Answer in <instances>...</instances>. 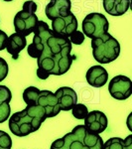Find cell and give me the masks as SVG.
I'll use <instances>...</instances> for the list:
<instances>
[{"mask_svg": "<svg viewBox=\"0 0 132 149\" xmlns=\"http://www.w3.org/2000/svg\"><path fill=\"white\" fill-rule=\"evenodd\" d=\"M33 42L27 48L29 56L37 59L38 71L48 79L51 74L62 76L71 69L76 59L71 54L69 38L56 34L45 21H38L33 31Z\"/></svg>", "mask_w": 132, "mask_h": 149, "instance_id": "6da1fadb", "label": "cell"}, {"mask_svg": "<svg viewBox=\"0 0 132 149\" xmlns=\"http://www.w3.org/2000/svg\"><path fill=\"white\" fill-rule=\"evenodd\" d=\"M47 119L44 109L37 104L27 105L9 118V129L14 135L24 137L37 131Z\"/></svg>", "mask_w": 132, "mask_h": 149, "instance_id": "7a4b0ae2", "label": "cell"}, {"mask_svg": "<svg viewBox=\"0 0 132 149\" xmlns=\"http://www.w3.org/2000/svg\"><path fill=\"white\" fill-rule=\"evenodd\" d=\"M104 140L99 134L90 133L85 125H76L71 132L52 143L50 149H102Z\"/></svg>", "mask_w": 132, "mask_h": 149, "instance_id": "3957f363", "label": "cell"}, {"mask_svg": "<svg viewBox=\"0 0 132 149\" xmlns=\"http://www.w3.org/2000/svg\"><path fill=\"white\" fill-rule=\"evenodd\" d=\"M92 56L99 64H109L120 54V44L108 32L99 38L92 40Z\"/></svg>", "mask_w": 132, "mask_h": 149, "instance_id": "277c9868", "label": "cell"}, {"mask_svg": "<svg viewBox=\"0 0 132 149\" xmlns=\"http://www.w3.org/2000/svg\"><path fill=\"white\" fill-rule=\"evenodd\" d=\"M37 9V4L32 0H27L24 2L22 10L17 12V14L14 17L15 32L20 33L25 37L32 34L39 21L38 16L36 15Z\"/></svg>", "mask_w": 132, "mask_h": 149, "instance_id": "5b68a950", "label": "cell"}, {"mask_svg": "<svg viewBox=\"0 0 132 149\" xmlns=\"http://www.w3.org/2000/svg\"><path fill=\"white\" fill-rule=\"evenodd\" d=\"M81 32L90 39H97L108 32L109 23L106 17L101 13H90L83 20Z\"/></svg>", "mask_w": 132, "mask_h": 149, "instance_id": "8992f818", "label": "cell"}, {"mask_svg": "<svg viewBox=\"0 0 132 149\" xmlns=\"http://www.w3.org/2000/svg\"><path fill=\"white\" fill-rule=\"evenodd\" d=\"M108 92L112 97L117 100H125L132 93V81L128 77H114L108 84Z\"/></svg>", "mask_w": 132, "mask_h": 149, "instance_id": "52a82bcc", "label": "cell"}, {"mask_svg": "<svg viewBox=\"0 0 132 149\" xmlns=\"http://www.w3.org/2000/svg\"><path fill=\"white\" fill-rule=\"evenodd\" d=\"M52 30L56 34L69 38L72 33L78 30V19L71 11L64 16H58L52 19Z\"/></svg>", "mask_w": 132, "mask_h": 149, "instance_id": "ba28073f", "label": "cell"}, {"mask_svg": "<svg viewBox=\"0 0 132 149\" xmlns=\"http://www.w3.org/2000/svg\"><path fill=\"white\" fill-rule=\"evenodd\" d=\"M83 120H85L83 125L86 130L94 134L102 133L108 125V119H107L106 115L100 110L88 111Z\"/></svg>", "mask_w": 132, "mask_h": 149, "instance_id": "9c48e42d", "label": "cell"}, {"mask_svg": "<svg viewBox=\"0 0 132 149\" xmlns=\"http://www.w3.org/2000/svg\"><path fill=\"white\" fill-rule=\"evenodd\" d=\"M35 104L39 105L44 109L47 118L56 116L61 111L59 104H58L57 98L51 91H40Z\"/></svg>", "mask_w": 132, "mask_h": 149, "instance_id": "30bf717a", "label": "cell"}, {"mask_svg": "<svg viewBox=\"0 0 132 149\" xmlns=\"http://www.w3.org/2000/svg\"><path fill=\"white\" fill-rule=\"evenodd\" d=\"M54 95L57 98L60 109L63 111L72 110V109L78 103V95L76 91L69 86H62L58 88Z\"/></svg>", "mask_w": 132, "mask_h": 149, "instance_id": "8fae6325", "label": "cell"}, {"mask_svg": "<svg viewBox=\"0 0 132 149\" xmlns=\"http://www.w3.org/2000/svg\"><path fill=\"white\" fill-rule=\"evenodd\" d=\"M86 81L93 88H102L108 81V73L100 65L90 67L85 74Z\"/></svg>", "mask_w": 132, "mask_h": 149, "instance_id": "7c38bea8", "label": "cell"}, {"mask_svg": "<svg viewBox=\"0 0 132 149\" xmlns=\"http://www.w3.org/2000/svg\"><path fill=\"white\" fill-rule=\"evenodd\" d=\"M71 0H51L45 8V13L48 19H52L58 16H64L71 11Z\"/></svg>", "mask_w": 132, "mask_h": 149, "instance_id": "4fadbf2b", "label": "cell"}, {"mask_svg": "<svg viewBox=\"0 0 132 149\" xmlns=\"http://www.w3.org/2000/svg\"><path fill=\"white\" fill-rule=\"evenodd\" d=\"M26 46H27V40H26L25 36L15 32L8 37L5 48L7 52L12 55L13 59L17 60L19 53L22 51L24 48H26Z\"/></svg>", "mask_w": 132, "mask_h": 149, "instance_id": "5bb4252c", "label": "cell"}, {"mask_svg": "<svg viewBox=\"0 0 132 149\" xmlns=\"http://www.w3.org/2000/svg\"><path fill=\"white\" fill-rule=\"evenodd\" d=\"M131 0H102L104 8L111 16H122L128 11Z\"/></svg>", "mask_w": 132, "mask_h": 149, "instance_id": "9a60e30c", "label": "cell"}, {"mask_svg": "<svg viewBox=\"0 0 132 149\" xmlns=\"http://www.w3.org/2000/svg\"><path fill=\"white\" fill-rule=\"evenodd\" d=\"M102 149H132V135L125 139L120 137H111L104 142Z\"/></svg>", "mask_w": 132, "mask_h": 149, "instance_id": "2e32d148", "label": "cell"}, {"mask_svg": "<svg viewBox=\"0 0 132 149\" xmlns=\"http://www.w3.org/2000/svg\"><path fill=\"white\" fill-rule=\"evenodd\" d=\"M40 90L36 86H29L23 92V100L27 105L35 104L36 100L39 95Z\"/></svg>", "mask_w": 132, "mask_h": 149, "instance_id": "e0dca14e", "label": "cell"}, {"mask_svg": "<svg viewBox=\"0 0 132 149\" xmlns=\"http://www.w3.org/2000/svg\"><path fill=\"white\" fill-rule=\"evenodd\" d=\"M72 113L73 116L76 119H85L86 114L88 113V109L86 107V105H85L83 103H76L75 107L72 109Z\"/></svg>", "mask_w": 132, "mask_h": 149, "instance_id": "ac0fdd59", "label": "cell"}, {"mask_svg": "<svg viewBox=\"0 0 132 149\" xmlns=\"http://www.w3.org/2000/svg\"><path fill=\"white\" fill-rule=\"evenodd\" d=\"M12 100V93L6 86H0V105L9 103Z\"/></svg>", "mask_w": 132, "mask_h": 149, "instance_id": "d6986e66", "label": "cell"}, {"mask_svg": "<svg viewBox=\"0 0 132 149\" xmlns=\"http://www.w3.org/2000/svg\"><path fill=\"white\" fill-rule=\"evenodd\" d=\"M12 139L7 132L0 130V149H11Z\"/></svg>", "mask_w": 132, "mask_h": 149, "instance_id": "ffe728a7", "label": "cell"}, {"mask_svg": "<svg viewBox=\"0 0 132 149\" xmlns=\"http://www.w3.org/2000/svg\"><path fill=\"white\" fill-rule=\"evenodd\" d=\"M69 40L72 44L75 45H81L85 41V34L81 31L76 30L74 33H72L69 37Z\"/></svg>", "mask_w": 132, "mask_h": 149, "instance_id": "44dd1931", "label": "cell"}, {"mask_svg": "<svg viewBox=\"0 0 132 149\" xmlns=\"http://www.w3.org/2000/svg\"><path fill=\"white\" fill-rule=\"evenodd\" d=\"M11 112V107L9 103H3L0 105V123L4 122L9 118Z\"/></svg>", "mask_w": 132, "mask_h": 149, "instance_id": "7402d4cb", "label": "cell"}, {"mask_svg": "<svg viewBox=\"0 0 132 149\" xmlns=\"http://www.w3.org/2000/svg\"><path fill=\"white\" fill-rule=\"evenodd\" d=\"M8 74V64L3 58L0 57V81L5 80Z\"/></svg>", "mask_w": 132, "mask_h": 149, "instance_id": "603a6c76", "label": "cell"}, {"mask_svg": "<svg viewBox=\"0 0 132 149\" xmlns=\"http://www.w3.org/2000/svg\"><path fill=\"white\" fill-rule=\"evenodd\" d=\"M7 39H8V36H7L6 33L4 31L0 30V51L5 49Z\"/></svg>", "mask_w": 132, "mask_h": 149, "instance_id": "cb8c5ba5", "label": "cell"}, {"mask_svg": "<svg viewBox=\"0 0 132 149\" xmlns=\"http://www.w3.org/2000/svg\"><path fill=\"white\" fill-rule=\"evenodd\" d=\"M3 1H6V2H10V1H13V0H3Z\"/></svg>", "mask_w": 132, "mask_h": 149, "instance_id": "d4e9b609", "label": "cell"}]
</instances>
